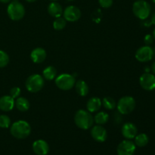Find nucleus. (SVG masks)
<instances>
[{"label": "nucleus", "instance_id": "f257e3e1", "mask_svg": "<svg viewBox=\"0 0 155 155\" xmlns=\"http://www.w3.org/2000/svg\"><path fill=\"white\" fill-rule=\"evenodd\" d=\"M10 133L16 139H24L30 135L31 127L27 121L18 120L11 126Z\"/></svg>", "mask_w": 155, "mask_h": 155}, {"label": "nucleus", "instance_id": "f03ea898", "mask_svg": "<svg viewBox=\"0 0 155 155\" xmlns=\"http://www.w3.org/2000/svg\"><path fill=\"white\" fill-rule=\"evenodd\" d=\"M75 124L81 130H89L94 124V117L90 112L85 110H79L74 116Z\"/></svg>", "mask_w": 155, "mask_h": 155}, {"label": "nucleus", "instance_id": "7ed1b4c3", "mask_svg": "<svg viewBox=\"0 0 155 155\" xmlns=\"http://www.w3.org/2000/svg\"><path fill=\"white\" fill-rule=\"evenodd\" d=\"M133 14L139 19L145 21L151 14V6L149 3L144 0H137L133 5Z\"/></svg>", "mask_w": 155, "mask_h": 155}, {"label": "nucleus", "instance_id": "20e7f679", "mask_svg": "<svg viewBox=\"0 0 155 155\" xmlns=\"http://www.w3.org/2000/svg\"><path fill=\"white\" fill-rule=\"evenodd\" d=\"M7 13L12 21H20L25 15V8L24 5L18 1H12L7 8Z\"/></svg>", "mask_w": 155, "mask_h": 155}, {"label": "nucleus", "instance_id": "39448f33", "mask_svg": "<svg viewBox=\"0 0 155 155\" xmlns=\"http://www.w3.org/2000/svg\"><path fill=\"white\" fill-rule=\"evenodd\" d=\"M44 84L45 81L42 76L39 74H33L27 79L25 86L27 91L32 93H35L40 91L43 88Z\"/></svg>", "mask_w": 155, "mask_h": 155}, {"label": "nucleus", "instance_id": "423d86ee", "mask_svg": "<svg viewBox=\"0 0 155 155\" xmlns=\"http://www.w3.org/2000/svg\"><path fill=\"white\" fill-rule=\"evenodd\" d=\"M136 100L132 96H124L119 100L117 107L121 114H130L136 107Z\"/></svg>", "mask_w": 155, "mask_h": 155}, {"label": "nucleus", "instance_id": "0eeeda50", "mask_svg": "<svg viewBox=\"0 0 155 155\" xmlns=\"http://www.w3.org/2000/svg\"><path fill=\"white\" fill-rule=\"evenodd\" d=\"M75 77L68 74H61L55 79V84L57 87L64 91L71 89L75 86Z\"/></svg>", "mask_w": 155, "mask_h": 155}, {"label": "nucleus", "instance_id": "6e6552de", "mask_svg": "<svg viewBox=\"0 0 155 155\" xmlns=\"http://www.w3.org/2000/svg\"><path fill=\"white\" fill-rule=\"evenodd\" d=\"M154 54V50L150 45H144L138 48L136 52V58L139 61L145 63L151 61Z\"/></svg>", "mask_w": 155, "mask_h": 155}, {"label": "nucleus", "instance_id": "1a4fd4ad", "mask_svg": "<svg viewBox=\"0 0 155 155\" xmlns=\"http://www.w3.org/2000/svg\"><path fill=\"white\" fill-rule=\"evenodd\" d=\"M136 145L130 139L124 140L118 145L117 148V155H133L136 151Z\"/></svg>", "mask_w": 155, "mask_h": 155}, {"label": "nucleus", "instance_id": "9d476101", "mask_svg": "<svg viewBox=\"0 0 155 155\" xmlns=\"http://www.w3.org/2000/svg\"><path fill=\"white\" fill-rule=\"evenodd\" d=\"M139 83L145 90H154L155 89V75L150 73H145L139 78Z\"/></svg>", "mask_w": 155, "mask_h": 155}, {"label": "nucleus", "instance_id": "9b49d317", "mask_svg": "<svg viewBox=\"0 0 155 155\" xmlns=\"http://www.w3.org/2000/svg\"><path fill=\"white\" fill-rule=\"evenodd\" d=\"M64 18L67 21L70 22H75L78 21L81 17V12L80 8H77V6L70 5L65 8V10L63 12Z\"/></svg>", "mask_w": 155, "mask_h": 155}, {"label": "nucleus", "instance_id": "f8f14e48", "mask_svg": "<svg viewBox=\"0 0 155 155\" xmlns=\"http://www.w3.org/2000/svg\"><path fill=\"white\" fill-rule=\"evenodd\" d=\"M91 136L95 141L98 142H105L107 138V130L101 125L94 126L90 131Z\"/></svg>", "mask_w": 155, "mask_h": 155}, {"label": "nucleus", "instance_id": "ddd939ff", "mask_svg": "<svg viewBox=\"0 0 155 155\" xmlns=\"http://www.w3.org/2000/svg\"><path fill=\"white\" fill-rule=\"evenodd\" d=\"M121 133L124 138L130 140V139H134L138 134V129L133 123H126L122 127Z\"/></svg>", "mask_w": 155, "mask_h": 155}, {"label": "nucleus", "instance_id": "4468645a", "mask_svg": "<svg viewBox=\"0 0 155 155\" xmlns=\"http://www.w3.org/2000/svg\"><path fill=\"white\" fill-rule=\"evenodd\" d=\"M33 152L36 155H46L49 151L48 144L42 139L35 141L32 145Z\"/></svg>", "mask_w": 155, "mask_h": 155}, {"label": "nucleus", "instance_id": "2eb2a0df", "mask_svg": "<svg viewBox=\"0 0 155 155\" xmlns=\"http://www.w3.org/2000/svg\"><path fill=\"white\" fill-rule=\"evenodd\" d=\"M46 51L44 48L38 47V48H34L31 51L30 54V58H31L33 62L35 64H40L42 63L46 58Z\"/></svg>", "mask_w": 155, "mask_h": 155}, {"label": "nucleus", "instance_id": "dca6fc26", "mask_svg": "<svg viewBox=\"0 0 155 155\" xmlns=\"http://www.w3.org/2000/svg\"><path fill=\"white\" fill-rule=\"evenodd\" d=\"M15 107V99L10 95H4L0 98V110L5 112L12 110Z\"/></svg>", "mask_w": 155, "mask_h": 155}, {"label": "nucleus", "instance_id": "f3484780", "mask_svg": "<svg viewBox=\"0 0 155 155\" xmlns=\"http://www.w3.org/2000/svg\"><path fill=\"white\" fill-rule=\"evenodd\" d=\"M63 8L59 3L56 2H51L48 6V12L51 17L57 18L63 15Z\"/></svg>", "mask_w": 155, "mask_h": 155}, {"label": "nucleus", "instance_id": "a211bd4d", "mask_svg": "<svg viewBox=\"0 0 155 155\" xmlns=\"http://www.w3.org/2000/svg\"><path fill=\"white\" fill-rule=\"evenodd\" d=\"M101 101L99 98L97 97H92L89 98V101H87L86 104V108L87 110L90 113H95L98 111L101 107Z\"/></svg>", "mask_w": 155, "mask_h": 155}, {"label": "nucleus", "instance_id": "6ab92c4d", "mask_svg": "<svg viewBox=\"0 0 155 155\" xmlns=\"http://www.w3.org/2000/svg\"><path fill=\"white\" fill-rule=\"evenodd\" d=\"M15 106L18 110L21 112L27 111L30 108V102L28 100L24 97H18L15 101Z\"/></svg>", "mask_w": 155, "mask_h": 155}, {"label": "nucleus", "instance_id": "aec40b11", "mask_svg": "<svg viewBox=\"0 0 155 155\" xmlns=\"http://www.w3.org/2000/svg\"><path fill=\"white\" fill-rule=\"evenodd\" d=\"M76 91L80 96H86L89 93V86L84 80H78L75 83Z\"/></svg>", "mask_w": 155, "mask_h": 155}, {"label": "nucleus", "instance_id": "412c9836", "mask_svg": "<svg viewBox=\"0 0 155 155\" xmlns=\"http://www.w3.org/2000/svg\"><path fill=\"white\" fill-rule=\"evenodd\" d=\"M43 77L47 80H53L57 76V70L53 66H48L42 71Z\"/></svg>", "mask_w": 155, "mask_h": 155}, {"label": "nucleus", "instance_id": "4be33fe9", "mask_svg": "<svg viewBox=\"0 0 155 155\" xmlns=\"http://www.w3.org/2000/svg\"><path fill=\"white\" fill-rule=\"evenodd\" d=\"M135 139V145H137L138 147H145L148 145V142H149V139L148 136L145 133H140L139 135H136Z\"/></svg>", "mask_w": 155, "mask_h": 155}, {"label": "nucleus", "instance_id": "5701e85b", "mask_svg": "<svg viewBox=\"0 0 155 155\" xmlns=\"http://www.w3.org/2000/svg\"><path fill=\"white\" fill-rule=\"evenodd\" d=\"M108 119L109 116L107 113L104 111L98 112L94 117V122L96 123L98 125H104V124H107Z\"/></svg>", "mask_w": 155, "mask_h": 155}, {"label": "nucleus", "instance_id": "b1692460", "mask_svg": "<svg viewBox=\"0 0 155 155\" xmlns=\"http://www.w3.org/2000/svg\"><path fill=\"white\" fill-rule=\"evenodd\" d=\"M101 104H103L104 108L107 109V110H113L117 106L116 101L111 97H105L103 98Z\"/></svg>", "mask_w": 155, "mask_h": 155}, {"label": "nucleus", "instance_id": "393cba45", "mask_svg": "<svg viewBox=\"0 0 155 155\" xmlns=\"http://www.w3.org/2000/svg\"><path fill=\"white\" fill-rule=\"evenodd\" d=\"M66 20L64 18H57L53 23V27L56 30H61L66 27Z\"/></svg>", "mask_w": 155, "mask_h": 155}, {"label": "nucleus", "instance_id": "a878e982", "mask_svg": "<svg viewBox=\"0 0 155 155\" xmlns=\"http://www.w3.org/2000/svg\"><path fill=\"white\" fill-rule=\"evenodd\" d=\"M9 63V56L5 51L0 50V68H5Z\"/></svg>", "mask_w": 155, "mask_h": 155}, {"label": "nucleus", "instance_id": "bb28decb", "mask_svg": "<svg viewBox=\"0 0 155 155\" xmlns=\"http://www.w3.org/2000/svg\"><path fill=\"white\" fill-rule=\"evenodd\" d=\"M11 120L8 116L5 114L0 115V127L3 129H7L10 127Z\"/></svg>", "mask_w": 155, "mask_h": 155}, {"label": "nucleus", "instance_id": "cd10ccee", "mask_svg": "<svg viewBox=\"0 0 155 155\" xmlns=\"http://www.w3.org/2000/svg\"><path fill=\"white\" fill-rule=\"evenodd\" d=\"M21 90L19 87H13L10 90V96H12V98L15 99V98H18L21 95Z\"/></svg>", "mask_w": 155, "mask_h": 155}, {"label": "nucleus", "instance_id": "c85d7f7f", "mask_svg": "<svg viewBox=\"0 0 155 155\" xmlns=\"http://www.w3.org/2000/svg\"><path fill=\"white\" fill-rule=\"evenodd\" d=\"M99 5L104 8H108L113 5V0H98Z\"/></svg>", "mask_w": 155, "mask_h": 155}, {"label": "nucleus", "instance_id": "c756f323", "mask_svg": "<svg viewBox=\"0 0 155 155\" xmlns=\"http://www.w3.org/2000/svg\"><path fill=\"white\" fill-rule=\"evenodd\" d=\"M154 37H153L152 35L151 34H147L145 35V36L144 37V42H145V45H150L153 43L154 42Z\"/></svg>", "mask_w": 155, "mask_h": 155}, {"label": "nucleus", "instance_id": "7c9ffc66", "mask_svg": "<svg viewBox=\"0 0 155 155\" xmlns=\"http://www.w3.org/2000/svg\"><path fill=\"white\" fill-rule=\"evenodd\" d=\"M151 21H146L145 22H144V26L145 27H150L151 25Z\"/></svg>", "mask_w": 155, "mask_h": 155}, {"label": "nucleus", "instance_id": "2f4dec72", "mask_svg": "<svg viewBox=\"0 0 155 155\" xmlns=\"http://www.w3.org/2000/svg\"><path fill=\"white\" fill-rule=\"evenodd\" d=\"M151 24H154V25H155V12H154V14H153L152 16H151Z\"/></svg>", "mask_w": 155, "mask_h": 155}, {"label": "nucleus", "instance_id": "473e14b6", "mask_svg": "<svg viewBox=\"0 0 155 155\" xmlns=\"http://www.w3.org/2000/svg\"><path fill=\"white\" fill-rule=\"evenodd\" d=\"M151 71L153 72V74L155 75V61L151 65Z\"/></svg>", "mask_w": 155, "mask_h": 155}, {"label": "nucleus", "instance_id": "72a5a7b5", "mask_svg": "<svg viewBox=\"0 0 155 155\" xmlns=\"http://www.w3.org/2000/svg\"><path fill=\"white\" fill-rule=\"evenodd\" d=\"M11 0H0L2 3H8Z\"/></svg>", "mask_w": 155, "mask_h": 155}, {"label": "nucleus", "instance_id": "f704fd0d", "mask_svg": "<svg viewBox=\"0 0 155 155\" xmlns=\"http://www.w3.org/2000/svg\"><path fill=\"white\" fill-rule=\"evenodd\" d=\"M26 1L28 2H36L37 0H26Z\"/></svg>", "mask_w": 155, "mask_h": 155}, {"label": "nucleus", "instance_id": "c9c22d12", "mask_svg": "<svg viewBox=\"0 0 155 155\" xmlns=\"http://www.w3.org/2000/svg\"><path fill=\"white\" fill-rule=\"evenodd\" d=\"M153 37H154V39H155V29L153 30Z\"/></svg>", "mask_w": 155, "mask_h": 155}, {"label": "nucleus", "instance_id": "e433bc0d", "mask_svg": "<svg viewBox=\"0 0 155 155\" xmlns=\"http://www.w3.org/2000/svg\"><path fill=\"white\" fill-rule=\"evenodd\" d=\"M50 1H51V2H56V1H58V0H50Z\"/></svg>", "mask_w": 155, "mask_h": 155}, {"label": "nucleus", "instance_id": "4c0bfd02", "mask_svg": "<svg viewBox=\"0 0 155 155\" xmlns=\"http://www.w3.org/2000/svg\"><path fill=\"white\" fill-rule=\"evenodd\" d=\"M12 1H14V2H17V1H18V0H12Z\"/></svg>", "mask_w": 155, "mask_h": 155}, {"label": "nucleus", "instance_id": "58836bf2", "mask_svg": "<svg viewBox=\"0 0 155 155\" xmlns=\"http://www.w3.org/2000/svg\"><path fill=\"white\" fill-rule=\"evenodd\" d=\"M152 2H154V4H155V0H152Z\"/></svg>", "mask_w": 155, "mask_h": 155}, {"label": "nucleus", "instance_id": "ea45409f", "mask_svg": "<svg viewBox=\"0 0 155 155\" xmlns=\"http://www.w3.org/2000/svg\"><path fill=\"white\" fill-rule=\"evenodd\" d=\"M154 54H155V48H154Z\"/></svg>", "mask_w": 155, "mask_h": 155}, {"label": "nucleus", "instance_id": "a19ab883", "mask_svg": "<svg viewBox=\"0 0 155 155\" xmlns=\"http://www.w3.org/2000/svg\"><path fill=\"white\" fill-rule=\"evenodd\" d=\"M68 1H74V0H68Z\"/></svg>", "mask_w": 155, "mask_h": 155}]
</instances>
